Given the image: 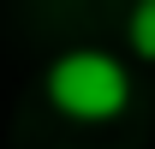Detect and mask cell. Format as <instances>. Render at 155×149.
I'll return each mask as SVG.
<instances>
[{
    "label": "cell",
    "mask_w": 155,
    "mask_h": 149,
    "mask_svg": "<svg viewBox=\"0 0 155 149\" xmlns=\"http://www.w3.org/2000/svg\"><path fill=\"white\" fill-rule=\"evenodd\" d=\"M125 42H131L143 60H155V0H137L131 18H125Z\"/></svg>",
    "instance_id": "obj_2"
},
{
    "label": "cell",
    "mask_w": 155,
    "mask_h": 149,
    "mask_svg": "<svg viewBox=\"0 0 155 149\" xmlns=\"http://www.w3.org/2000/svg\"><path fill=\"white\" fill-rule=\"evenodd\" d=\"M48 101L66 119L101 125V119H119V113L131 108V78H125V66L114 54L78 48V54H60L48 66Z\"/></svg>",
    "instance_id": "obj_1"
}]
</instances>
